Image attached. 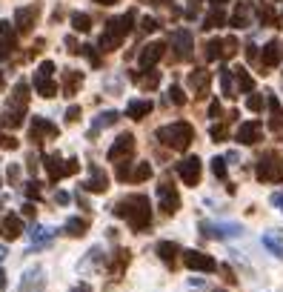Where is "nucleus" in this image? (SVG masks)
<instances>
[{
  "instance_id": "5701e85b",
  "label": "nucleus",
  "mask_w": 283,
  "mask_h": 292,
  "mask_svg": "<svg viewBox=\"0 0 283 292\" xmlns=\"http://www.w3.org/2000/svg\"><path fill=\"white\" fill-rule=\"evenodd\" d=\"M149 112H152V103H149V100H140V103H132V106H129V117H135V120L146 117Z\"/></svg>"
},
{
  "instance_id": "cd10ccee",
  "label": "nucleus",
  "mask_w": 283,
  "mask_h": 292,
  "mask_svg": "<svg viewBox=\"0 0 283 292\" xmlns=\"http://www.w3.org/2000/svg\"><path fill=\"white\" fill-rule=\"evenodd\" d=\"M129 249H120V252H117V264H112V272H120V269L126 267V264H129Z\"/></svg>"
},
{
  "instance_id": "f8f14e48",
  "label": "nucleus",
  "mask_w": 283,
  "mask_h": 292,
  "mask_svg": "<svg viewBox=\"0 0 283 292\" xmlns=\"http://www.w3.org/2000/svg\"><path fill=\"white\" fill-rule=\"evenodd\" d=\"M17 49V35L9 23H0V55H11Z\"/></svg>"
},
{
  "instance_id": "a878e982",
  "label": "nucleus",
  "mask_w": 283,
  "mask_h": 292,
  "mask_svg": "<svg viewBox=\"0 0 283 292\" xmlns=\"http://www.w3.org/2000/svg\"><path fill=\"white\" fill-rule=\"evenodd\" d=\"M72 23H75L78 32H89V29H92V17H89V14H75V17H72Z\"/></svg>"
},
{
  "instance_id": "ddd939ff",
  "label": "nucleus",
  "mask_w": 283,
  "mask_h": 292,
  "mask_svg": "<svg viewBox=\"0 0 283 292\" xmlns=\"http://www.w3.org/2000/svg\"><path fill=\"white\" fill-rule=\"evenodd\" d=\"M163 55H166V43H152L140 52V66H155Z\"/></svg>"
},
{
  "instance_id": "9d476101",
  "label": "nucleus",
  "mask_w": 283,
  "mask_h": 292,
  "mask_svg": "<svg viewBox=\"0 0 283 292\" xmlns=\"http://www.w3.org/2000/svg\"><path fill=\"white\" fill-rule=\"evenodd\" d=\"M55 138L57 135V129H55V123H49V120H43V117H34L32 120V132H29V138L34 140V143H40V140L46 138Z\"/></svg>"
},
{
  "instance_id": "2f4dec72",
  "label": "nucleus",
  "mask_w": 283,
  "mask_h": 292,
  "mask_svg": "<svg viewBox=\"0 0 283 292\" xmlns=\"http://www.w3.org/2000/svg\"><path fill=\"white\" fill-rule=\"evenodd\" d=\"M220 23H223V14L220 12H212L206 17V26H209V29H215V26H220Z\"/></svg>"
},
{
  "instance_id": "c9c22d12",
  "label": "nucleus",
  "mask_w": 283,
  "mask_h": 292,
  "mask_svg": "<svg viewBox=\"0 0 283 292\" xmlns=\"http://www.w3.org/2000/svg\"><path fill=\"white\" fill-rule=\"evenodd\" d=\"M3 149H17V138H3Z\"/></svg>"
},
{
  "instance_id": "4be33fe9",
  "label": "nucleus",
  "mask_w": 283,
  "mask_h": 292,
  "mask_svg": "<svg viewBox=\"0 0 283 292\" xmlns=\"http://www.w3.org/2000/svg\"><path fill=\"white\" fill-rule=\"evenodd\" d=\"M26 100H29V86H26V83H17V86H14V95H11V103H14V109H23Z\"/></svg>"
},
{
  "instance_id": "f704fd0d",
  "label": "nucleus",
  "mask_w": 283,
  "mask_h": 292,
  "mask_svg": "<svg viewBox=\"0 0 283 292\" xmlns=\"http://www.w3.org/2000/svg\"><path fill=\"white\" fill-rule=\"evenodd\" d=\"M172 100H175L178 106H181V103H186V95L181 92V86H175V89H172Z\"/></svg>"
},
{
  "instance_id": "ea45409f",
  "label": "nucleus",
  "mask_w": 283,
  "mask_h": 292,
  "mask_svg": "<svg viewBox=\"0 0 283 292\" xmlns=\"http://www.w3.org/2000/svg\"><path fill=\"white\" fill-rule=\"evenodd\" d=\"M17 175H20V169H17V166H9V181H17Z\"/></svg>"
},
{
  "instance_id": "0eeeda50",
  "label": "nucleus",
  "mask_w": 283,
  "mask_h": 292,
  "mask_svg": "<svg viewBox=\"0 0 283 292\" xmlns=\"http://www.w3.org/2000/svg\"><path fill=\"white\" fill-rule=\"evenodd\" d=\"M183 264L189 269H197V272H215L217 269V264H215V258H209V255H203V252H183Z\"/></svg>"
},
{
  "instance_id": "39448f33",
  "label": "nucleus",
  "mask_w": 283,
  "mask_h": 292,
  "mask_svg": "<svg viewBox=\"0 0 283 292\" xmlns=\"http://www.w3.org/2000/svg\"><path fill=\"white\" fill-rule=\"evenodd\" d=\"M132 152H135V138L132 135H120L114 140V146L109 149V161L112 164H126L132 158Z\"/></svg>"
},
{
  "instance_id": "aec40b11",
  "label": "nucleus",
  "mask_w": 283,
  "mask_h": 292,
  "mask_svg": "<svg viewBox=\"0 0 283 292\" xmlns=\"http://www.w3.org/2000/svg\"><path fill=\"white\" fill-rule=\"evenodd\" d=\"M278 60H281V49H278V43H269V46L263 49V69L278 66Z\"/></svg>"
},
{
  "instance_id": "f03ea898",
  "label": "nucleus",
  "mask_w": 283,
  "mask_h": 292,
  "mask_svg": "<svg viewBox=\"0 0 283 292\" xmlns=\"http://www.w3.org/2000/svg\"><path fill=\"white\" fill-rule=\"evenodd\" d=\"M158 138L163 140L166 146H172V149L183 152V149H189V143L194 140V129L189 126V123L178 120V123H172V126H163V129H160Z\"/></svg>"
},
{
  "instance_id": "1a4fd4ad",
  "label": "nucleus",
  "mask_w": 283,
  "mask_h": 292,
  "mask_svg": "<svg viewBox=\"0 0 283 292\" xmlns=\"http://www.w3.org/2000/svg\"><path fill=\"white\" fill-rule=\"evenodd\" d=\"M261 135H263V123H261V120H249V123H243V126L238 129V140H240V143H246V146L258 143Z\"/></svg>"
},
{
  "instance_id": "a18cd8bd",
  "label": "nucleus",
  "mask_w": 283,
  "mask_h": 292,
  "mask_svg": "<svg viewBox=\"0 0 283 292\" xmlns=\"http://www.w3.org/2000/svg\"><path fill=\"white\" fill-rule=\"evenodd\" d=\"M0 232H3V229H0Z\"/></svg>"
},
{
  "instance_id": "4468645a",
  "label": "nucleus",
  "mask_w": 283,
  "mask_h": 292,
  "mask_svg": "<svg viewBox=\"0 0 283 292\" xmlns=\"http://www.w3.org/2000/svg\"><path fill=\"white\" fill-rule=\"evenodd\" d=\"M0 229H3V235H6L9 241H14V238H20V232H23V221L17 215H6L3 223H0Z\"/></svg>"
},
{
  "instance_id": "bb28decb",
  "label": "nucleus",
  "mask_w": 283,
  "mask_h": 292,
  "mask_svg": "<svg viewBox=\"0 0 283 292\" xmlns=\"http://www.w3.org/2000/svg\"><path fill=\"white\" fill-rule=\"evenodd\" d=\"M220 55H223V43H220V40H212V43L206 46V58L215 60V58H220Z\"/></svg>"
},
{
  "instance_id": "a19ab883",
  "label": "nucleus",
  "mask_w": 283,
  "mask_h": 292,
  "mask_svg": "<svg viewBox=\"0 0 283 292\" xmlns=\"http://www.w3.org/2000/svg\"><path fill=\"white\" fill-rule=\"evenodd\" d=\"M97 3H103V6H112L114 0H97Z\"/></svg>"
},
{
  "instance_id": "c85d7f7f",
  "label": "nucleus",
  "mask_w": 283,
  "mask_h": 292,
  "mask_svg": "<svg viewBox=\"0 0 283 292\" xmlns=\"http://www.w3.org/2000/svg\"><path fill=\"white\" fill-rule=\"evenodd\" d=\"M238 52V40L235 37H229V40H223V58H232Z\"/></svg>"
},
{
  "instance_id": "6ab92c4d",
  "label": "nucleus",
  "mask_w": 283,
  "mask_h": 292,
  "mask_svg": "<svg viewBox=\"0 0 283 292\" xmlns=\"http://www.w3.org/2000/svg\"><path fill=\"white\" fill-rule=\"evenodd\" d=\"M80 83H83V75H80V72H69V75H66V83H63V92H66V97H75V95H78Z\"/></svg>"
},
{
  "instance_id": "473e14b6",
  "label": "nucleus",
  "mask_w": 283,
  "mask_h": 292,
  "mask_svg": "<svg viewBox=\"0 0 283 292\" xmlns=\"http://www.w3.org/2000/svg\"><path fill=\"white\" fill-rule=\"evenodd\" d=\"M212 172H215L217 178H226V166H223V161H220V158H215V161H212Z\"/></svg>"
},
{
  "instance_id": "2eb2a0df",
  "label": "nucleus",
  "mask_w": 283,
  "mask_h": 292,
  "mask_svg": "<svg viewBox=\"0 0 283 292\" xmlns=\"http://www.w3.org/2000/svg\"><path fill=\"white\" fill-rule=\"evenodd\" d=\"M189 86H192L194 92H197V97H206V86H209V72L194 69L192 75H189Z\"/></svg>"
},
{
  "instance_id": "412c9836",
  "label": "nucleus",
  "mask_w": 283,
  "mask_h": 292,
  "mask_svg": "<svg viewBox=\"0 0 283 292\" xmlns=\"http://www.w3.org/2000/svg\"><path fill=\"white\" fill-rule=\"evenodd\" d=\"M149 178H152V166L149 164H137L135 169L129 172V181H132V184H143V181H149Z\"/></svg>"
},
{
  "instance_id": "37998d69",
  "label": "nucleus",
  "mask_w": 283,
  "mask_h": 292,
  "mask_svg": "<svg viewBox=\"0 0 283 292\" xmlns=\"http://www.w3.org/2000/svg\"><path fill=\"white\" fill-rule=\"evenodd\" d=\"M0 89H3V78H0Z\"/></svg>"
},
{
  "instance_id": "c756f323",
  "label": "nucleus",
  "mask_w": 283,
  "mask_h": 292,
  "mask_svg": "<svg viewBox=\"0 0 283 292\" xmlns=\"http://www.w3.org/2000/svg\"><path fill=\"white\" fill-rule=\"evenodd\" d=\"M69 232H72V235H83V232H86V221H78V218H75V221H69Z\"/></svg>"
},
{
  "instance_id": "c03bdc74",
  "label": "nucleus",
  "mask_w": 283,
  "mask_h": 292,
  "mask_svg": "<svg viewBox=\"0 0 283 292\" xmlns=\"http://www.w3.org/2000/svg\"><path fill=\"white\" fill-rule=\"evenodd\" d=\"M215 3H217V6H220V3H223V0H215Z\"/></svg>"
},
{
  "instance_id": "f257e3e1",
  "label": "nucleus",
  "mask_w": 283,
  "mask_h": 292,
  "mask_svg": "<svg viewBox=\"0 0 283 292\" xmlns=\"http://www.w3.org/2000/svg\"><path fill=\"white\" fill-rule=\"evenodd\" d=\"M114 215H117V218H126L135 232H143L149 223H152L149 198H143V195H129V198H123L114 206Z\"/></svg>"
},
{
  "instance_id": "393cba45",
  "label": "nucleus",
  "mask_w": 283,
  "mask_h": 292,
  "mask_svg": "<svg viewBox=\"0 0 283 292\" xmlns=\"http://www.w3.org/2000/svg\"><path fill=\"white\" fill-rule=\"evenodd\" d=\"M238 86H240V92H252L255 89V81L246 75V69H238Z\"/></svg>"
},
{
  "instance_id": "e433bc0d",
  "label": "nucleus",
  "mask_w": 283,
  "mask_h": 292,
  "mask_svg": "<svg viewBox=\"0 0 283 292\" xmlns=\"http://www.w3.org/2000/svg\"><path fill=\"white\" fill-rule=\"evenodd\" d=\"M78 117H80V109L78 106H72V109L66 112V120H78Z\"/></svg>"
},
{
  "instance_id": "b1692460",
  "label": "nucleus",
  "mask_w": 283,
  "mask_h": 292,
  "mask_svg": "<svg viewBox=\"0 0 283 292\" xmlns=\"http://www.w3.org/2000/svg\"><path fill=\"white\" fill-rule=\"evenodd\" d=\"M269 109H272V129L281 132L283 129V112H281V103H278L275 97H269Z\"/></svg>"
},
{
  "instance_id": "a211bd4d",
  "label": "nucleus",
  "mask_w": 283,
  "mask_h": 292,
  "mask_svg": "<svg viewBox=\"0 0 283 292\" xmlns=\"http://www.w3.org/2000/svg\"><path fill=\"white\" fill-rule=\"evenodd\" d=\"M106 187H109V178L103 175L100 169H94V178L86 181V192H97L100 195V192H106Z\"/></svg>"
},
{
  "instance_id": "72a5a7b5",
  "label": "nucleus",
  "mask_w": 283,
  "mask_h": 292,
  "mask_svg": "<svg viewBox=\"0 0 283 292\" xmlns=\"http://www.w3.org/2000/svg\"><path fill=\"white\" fill-rule=\"evenodd\" d=\"M226 135H229V129L223 126V123H217V126H212V138H215V140H223Z\"/></svg>"
},
{
  "instance_id": "dca6fc26",
  "label": "nucleus",
  "mask_w": 283,
  "mask_h": 292,
  "mask_svg": "<svg viewBox=\"0 0 283 292\" xmlns=\"http://www.w3.org/2000/svg\"><path fill=\"white\" fill-rule=\"evenodd\" d=\"M158 255L169 264V267H175V261H178V255H181V246L172 244V241H163V244H158Z\"/></svg>"
},
{
  "instance_id": "58836bf2",
  "label": "nucleus",
  "mask_w": 283,
  "mask_h": 292,
  "mask_svg": "<svg viewBox=\"0 0 283 292\" xmlns=\"http://www.w3.org/2000/svg\"><path fill=\"white\" fill-rule=\"evenodd\" d=\"M209 115H212V117H220V103H212V106H209Z\"/></svg>"
},
{
  "instance_id": "7c9ffc66",
  "label": "nucleus",
  "mask_w": 283,
  "mask_h": 292,
  "mask_svg": "<svg viewBox=\"0 0 283 292\" xmlns=\"http://www.w3.org/2000/svg\"><path fill=\"white\" fill-rule=\"evenodd\" d=\"M246 106H249L252 112H261V109H263V97H261V95H252L249 100H246Z\"/></svg>"
},
{
  "instance_id": "79ce46f5",
  "label": "nucleus",
  "mask_w": 283,
  "mask_h": 292,
  "mask_svg": "<svg viewBox=\"0 0 283 292\" xmlns=\"http://www.w3.org/2000/svg\"><path fill=\"white\" fill-rule=\"evenodd\" d=\"M75 292H92V290H89V287H78Z\"/></svg>"
},
{
  "instance_id": "20e7f679",
  "label": "nucleus",
  "mask_w": 283,
  "mask_h": 292,
  "mask_svg": "<svg viewBox=\"0 0 283 292\" xmlns=\"http://www.w3.org/2000/svg\"><path fill=\"white\" fill-rule=\"evenodd\" d=\"M258 178L266 181V184H278L283 181V161L278 155H266L261 164H258Z\"/></svg>"
},
{
  "instance_id": "423d86ee",
  "label": "nucleus",
  "mask_w": 283,
  "mask_h": 292,
  "mask_svg": "<svg viewBox=\"0 0 283 292\" xmlns=\"http://www.w3.org/2000/svg\"><path fill=\"white\" fill-rule=\"evenodd\" d=\"M200 172H203V166L197 158H186L183 164H178V175L186 187H197V181H200Z\"/></svg>"
},
{
  "instance_id": "6e6552de",
  "label": "nucleus",
  "mask_w": 283,
  "mask_h": 292,
  "mask_svg": "<svg viewBox=\"0 0 283 292\" xmlns=\"http://www.w3.org/2000/svg\"><path fill=\"white\" fill-rule=\"evenodd\" d=\"M158 195H160V209L166 212V215L178 212V206H181V198H178V189L172 187V184H160Z\"/></svg>"
},
{
  "instance_id": "4c0bfd02",
  "label": "nucleus",
  "mask_w": 283,
  "mask_h": 292,
  "mask_svg": "<svg viewBox=\"0 0 283 292\" xmlns=\"http://www.w3.org/2000/svg\"><path fill=\"white\" fill-rule=\"evenodd\" d=\"M143 29H146V32H152V29H158V23H155L152 17H146V20H143Z\"/></svg>"
},
{
  "instance_id": "9b49d317",
  "label": "nucleus",
  "mask_w": 283,
  "mask_h": 292,
  "mask_svg": "<svg viewBox=\"0 0 283 292\" xmlns=\"http://www.w3.org/2000/svg\"><path fill=\"white\" fill-rule=\"evenodd\" d=\"M37 14H40L37 6H26V9H20V12H17V32L29 35L32 26H34V20H37Z\"/></svg>"
},
{
  "instance_id": "7ed1b4c3",
  "label": "nucleus",
  "mask_w": 283,
  "mask_h": 292,
  "mask_svg": "<svg viewBox=\"0 0 283 292\" xmlns=\"http://www.w3.org/2000/svg\"><path fill=\"white\" fill-rule=\"evenodd\" d=\"M43 164H46V172H49V181H52V184H57L63 175H78V172H80L78 161H60L57 155L43 158Z\"/></svg>"
},
{
  "instance_id": "f3484780",
  "label": "nucleus",
  "mask_w": 283,
  "mask_h": 292,
  "mask_svg": "<svg viewBox=\"0 0 283 292\" xmlns=\"http://www.w3.org/2000/svg\"><path fill=\"white\" fill-rule=\"evenodd\" d=\"M34 86H37V95H43V97H55V95H57V86L52 83V78H49V75H40V72H37Z\"/></svg>"
}]
</instances>
